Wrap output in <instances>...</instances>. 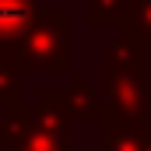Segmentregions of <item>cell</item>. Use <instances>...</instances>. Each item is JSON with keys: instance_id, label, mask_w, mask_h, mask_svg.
I'll return each instance as SVG.
<instances>
[{"instance_id": "1", "label": "cell", "mask_w": 151, "mask_h": 151, "mask_svg": "<svg viewBox=\"0 0 151 151\" xmlns=\"http://www.w3.org/2000/svg\"><path fill=\"white\" fill-rule=\"evenodd\" d=\"M7 56L18 63L21 74H35V70L67 74L70 70V14L63 7H49V11L39 7L28 28L7 49Z\"/></svg>"}, {"instance_id": "2", "label": "cell", "mask_w": 151, "mask_h": 151, "mask_svg": "<svg viewBox=\"0 0 151 151\" xmlns=\"http://www.w3.org/2000/svg\"><path fill=\"white\" fill-rule=\"evenodd\" d=\"M151 67V42L141 39L134 28L127 25H116L113 39L106 42L102 49V63H99V74H116V77H144Z\"/></svg>"}, {"instance_id": "3", "label": "cell", "mask_w": 151, "mask_h": 151, "mask_svg": "<svg viewBox=\"0 0 151 151\" xmlns=\"http://www.w3.org/2000/svg\"><path fill=\"white\" fill-rule=\"evenodd\" d=\"M102 113L99 116H116V119H141L151 116V88L144 84V77H102Z\"/></svg>"}, {"instance_id": "4", "label": "cell", "mask_w": 151, "mask_h": 151, "mask_svg": "<svg viewBox=\"0 0 151 151\" xmlns=\"http://www.w3.org/2000/svg\"><path fill=\"white\" fill-rule=\"evenodd\" d=\"M95 123H99L102 151H151V116L141 119L99 116Z\"/></svg>"}, {"instance_id": "5", "label": "cell", "mask_w": 151, "mask_h": 151, "mask_svg": "<svg viewBox=\"0 0 151 151\" xmlns=\"http://www.w3.org/2000/svg\"><path fill=\"white\" fill-rule=\"evenodd\" d=\"M67 88H42L53 102H60L74 119H99L102 113V95L88 84L84 70H67Z\"/></svg>"}, {"instance_id": "6", "label": "cell", "mask_w": 151, "mask_h": 151, "mask_svg": "<svg viewBox=\"0 0 151 151\" xmlns=\"http://www.w3.org/2000/svg\"><path fill=\"white\" fill-rule=\"evenodd\" d=\"M39 7H42L39 0H0V53L14 46V39L39 14Z\"/></svg>"}, {"instance_id": "7", "label": "cell", "mask_w": 151, "mask_h": 151, "mask_svg": "<svg viewBox=\"0 0 151 151\" xmlns=\"http://www.w3.org/2000/svg\"><path fill=\"white\" fill-rule=\"evenodd\" d=\"M127 7H130V0H88L84 25H91V28H116V25H123Z\"/></svg>"}, {"instance_id": "8", "label": "cell", "mask_w": 151, "mask_h": 151, "mask_svg": "<svg viewBox=\"0 0 151 151\" xmlns=\"http://www.w3.org/2000/svg\"><path fill=\"white\" fill-rule=\"evenodd\" d=\"M14 102H21V70L7 53H0V109H11Z\"/></svg>"}, {"instance_id": "9", "label": "cell", "mask_w": 151, "mask_h": 151, "mask_svg": "<svg viewBox=\"0 0 151 151\" xmlns=\"http://www.w3.org/2000/svg\"><path fill=\"white\" fill-rule=\"evenodd\" d=\"M7 151H74V144H60L49 137H35V134H14L11 130V144Z\"/></svg>"}, {"instance_id": "10", "label": "cell", "mask_w": 151, "mask_h": 151, "mask_svg": "<svg viewBox=\"0 0 151 151\" xmlns=\"http://www.w3.org/2000/svg\"><path fill=\"white\" fill-rule=\"evenodd\" d=\"M123 25L134 28L141 39H148V42H151V0H130Z\"/></svg>"}, {"instance_id": "11", "label": "cell", "mask_w": 151, "mask_h": 151, "mask_svg": "<svg viewBox=\"0 0 151 151\" xmlns=\"http://www.w3.org/2000/svg\"><path fill=\"white\" fill-rule=\"evenodd\" d=\"M11 144V119H0V151H7Z\"/></svg>"}]
</instances>
